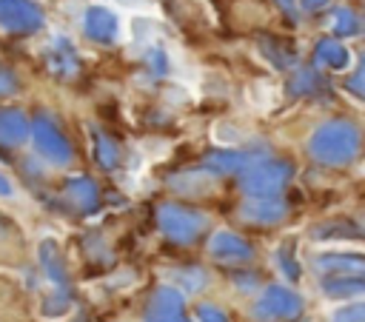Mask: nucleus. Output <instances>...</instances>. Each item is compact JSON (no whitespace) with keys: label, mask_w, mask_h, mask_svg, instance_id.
<instances>
[{"label":"nucleus","mask_w":365,"mask_h":322,"mask_svg":"<svg viewBox=\"0 0 365 322\" xmlns=\"http://www.w3.org/2000/svg\"><path fill=\"white\" fill-rule=\"evenodd\" d=\"M331 0H299V9L302 11H319V9H325Z\"/></svg>","instance_id":"c85d7f7f"},{"label":"nucleus","mask_w":365,"mask_h":322,"mask_svg":"<svg viewBox=\"0 0 365 322\" xmlns=\"http://www.w3.org/2000/svg\"><path fill=\"white\" fill-rule=\"evenodd\" d=\"M66 197H68L71 205L80 208V211H94V208L100 205V191H97V185H94L88 177H74V180H68Z\"/></svg>","instance_id":"2eb2a0df"},{"label":"nucleus","mask_w":365,"mask_h":322,"mask_svg":"<svg viewBox=\"0 0 365 322\" xmlns=\"http://www.w3.org/2000/svg\"><path fill=\"white\" fill-rule=\"evenodd\" d=\"M362 148V134L348 120H331L311 134L308 151L322 165H348Z\"/></svg>","instance_id":"f257e3e1"},{"label":"nucleus","mask_w":365,"mask_h":322,"mask_svg":"<svg viewBox=\"0 0 365 322\" xmlns=\"http://www.w3.org/2000/svg\"><path fill=\"white\" fill-rule=\"evenodd\" d=\"M14 88H17L14 74H11L9 68H3V66H0V94H11Z\"/></svg>","instance_id":"a878e982"},{"label":"nucleus","mask_w":365,"mask_h":322,"mask_svg":"<svg viewBox=\"0 0 365 322\" xmlns=\"http://www.w3.org/2000/svg\"><path fill=\"white\" fill-rule=\"evenodd\" d=\"M37 254H40V265H43L46 276L51 279V285L57 288V294H66V265H63V256H60L57 242L43 239Z\"/></svg>","instance_id":"4468645a"},{"label":"nucleus","mask_w":365,"mask_h":322,"mask_svg":"<svg viewBox=\"0 0 365 322\" xmlns=\"http://www.w3.org/2000/svg\"><path fill=\"white\" fill-rule=\"evenodd\" d=\"M334 322H365V302L339 308V311L334 313Z\"/></svg>","instance_id":"5701e85b"},{"label":"nucleus","mask_w":365,"mask_h":322,"mask_svg":"<svg viewBox=\"0 0 365 322\" xmlns=\"http://www.w3.org/2000/svg\"><path fill=\"white\" fill-rule=\"evenodd\" d=\"M157 222H160V231L180 242V245H188L194 242L202 228H205V217L194 208H185V205H177V202H165L157 208Z\"/></svg>","instance_id":"7ed1b4c3"},{"label":"nucleus","mask_w":365,"mask_h":322,"mask_svg":"<svg viewBox=\"0 0 365 322\" xmlns=\"http://www.w3.org/2000/svg\"><path fill=\"white\" fill-rule=\"evenodd\" d=\"M322 288L334 296H345V294H356L365 291V279H325Z\"/></svg>","instance_id":"4be33fe9"},{"label":"nucleus","mask_w":365,"mask_h":322,"mask_svg":"<svg viewBox=\"0 0 365 322\" xmlns=\"http://www.w3.org/2000/svg\"><path fill=\"white\" fill-rule=\"evenodd\" d=\"M345 88L354 94V97H359V100H365V60H362V66L345 80Z\"/></svg>","instance_id":"b1692460"},{"label":"nucleus","mask_w":365,"mask_h":322,"mask_svg":"<svg viewBox=\"0 0 365 322\" xmlns=\"http://www.w3.org/2000/svg\"><path fill=\"white\" fill-rule=\"evenodd\" d=\"M299 308H302V302H299V296H297L294 291H288V288H282V285H268V288L262 291V296L257 299L254 313H257L259 319L274 322V319H291V316H297Z\"/></svg>","instance_id":"423d86ee"},{"label":"nucleus","mask_w":365,"mask_h":322,"mask_svg":"<svg viewBox=\"0 0 365 322\" xmlns=\"http://www.w3.org/2000/svg\"><path fill=\"white\" fill-rule=\"evenodd\" d=\"M285 211H288L285 202L282 199H274V197H251L240 208L242 219L257 222V225H274V222H279L285 217Z\"/></svg>","instance_id":"9b49d317"},{"label":"nucleus","mask_w":365,"mask_h":322,"mask_svg":"<svg viewBox=\"0 0 365 322\" xmlns=\"http://www.w3.org/2000/svg\"><path fill=\"white\" fill-rule=\"evenodd\" d=\"M83 28L94 43H103V46L114 43L117 34H120V23H117L114 11L106 9V6H91L83 17Z\"/></svg>","instance_id":"9d476101"},{"label":"nucleus","mask_w":365,"mask_h":322,"mask_svg":"<svg viewBox=\"0 0 365 322\" xmlns=\"http://www.w3.org/2000/svg\"><path fill=\"white\" fill-rule=\"evenodd\" d=\"M197 316H200V322H228V319L222 316V311H217L214 305H200Z\"/></svg>","instance_id":"393cba45"},{"label":"nucleus","mask_w":365,"mask_h":322,"mask_svg":"<svg viewBox=\"0 0 365 322\" xmlns=\"http://www.w3.org/2000/svg\"><path fill=\"white\" fill-rule=\"evenodd\" d=\"M317 85H319V74L311 71V68H302V71H297V74L291 77L288 91H291V94H308V91H314Z\"/></svg>","instance_id":"412c9836"},{"label":"nucleus","mask_w":365,"mask_h":322,"mask_svg":"<svg viewBox=\"0 0 365 322\" xmlns=\"http://www.w3.org/2000/svg\"><path fill=\"white\" fill-rule=\"evenodd\" d=\"M46 63H48L51 74H57V77H63V80L74 77V74H77V68H80V60H77V54H74L71 43H68V40H63V37H54V40H51V46L46 48Z\"/></svg>","instance_id":"f8f14e48"},{"label":"nucleus","mask_w":365,"mask_h":322,"mask_svg":"<svg viewBox=\"0 0 365 322\" xmlns=\"http://www.w3.org/2000/svg\"><path fill=\"white\" fill-rule=\"evenodd\" d=\"M291 165L285 160H262L245 168L240 185L245 194L251 197H274L285 188V182L291 180Z\"/></svg>","instance_id":"f03ea898"},{"label":"nucleus","mask_w":365,"mask_h":322,"mask_svg":"<svg viewBox=\"0 0 365 322\" xmlns=\"http://www.w3.org/2000/svg\"><path fill=\"white\" fill-rule=\"evenodd\" d=\"M43 11L31 0H0V28L11 34H29L43 28Z\"/></svg>","instance_id":"39448f33"},{"label":"nucleus","mask_w":365,"mask_h":322,"mask_svg":"<svg viewBox=\"0 0 365 322\" xmlns=\"http://www.w3.org/2000/svg\"><path fill=\"white\" fill-rule=\"evenodd\" d=\"M145 322H191L185 316L182 294L174 288H157L145 308Z\"/></svg>","instance_id":"6e6552de"},{"label":"nucleus","mask_w":365,"mask_h":322,"mask_svg":"<svg viewBox=\"0 0 365 322\" xmlns=\"http://www.w3.org/2000/svg\"><path fill=\"white\" fill-rule=\"evenodd\" d=\"M29 134H31V123L23 111L17 108L0 111V142L3 145H20Z\"/></svg>","instance_id":"ddd939ff"},{"label":"nucleus","mask_w":365,"mask_h":322,"mask_svg":"<svg viewBox=\"0 0 365 322\" xmlns=\"http://www.w3.org/2000/svg\"><path fill=\"white\" fill-rule=\"evenodd\" d=\"M348 60H351V57H348V48H345L339 40L325 37V40L317 43V63H319V66H325V68H345Z\"/></svg>","instance_id":"a211bd4d"},{"label":"nucleus","mask_w":365,"mask_h":322,"mask_svg":"<svg viewBox=\"0 0 365 322\" xmlns=\"http://www.w3.org/2000/svg\"><path fill=\"white\" fill-rule=\"evenodd\" d=\"M279 3H282L285 9H291V6H294V0H279Z\"/></svg>","instance_id":"c756f323"},{"label":"nucleus","mask_w":365,"mask_h":322,"mask_svg":"<svg viewBox=\"0 0 365 322\" xmlns=\"http://www.w3.org/2000/svg\"><path fill=\"white\" fill-rule=\"evenodd\" d=\"M279 262H282V268H285V274H288L291 279H297V276H299V265H294V262H291L288 248H282V251H279Z\"/></svg>","instance_id":"bb28decb"},{"label":"nucleus","mask_w":365,"mask_h":322,"mask_svg":"<svg viewBox=\"0 0 365 322\" xmlns=\"http://www.w3.org/2000/svg\"><path fill=\"white\" fill-rule=\"evenodd\" d=\"M74 322H83V319H74Z\"/></svg>","instance_id":"7c9ffc66"},{"label":"nucleus","mask_w":365,"mask_h":322,"mask_svg":"<svg viewBox=\"0 0 365 322\" xmlns=\"http://www.w3.org/2000/svg\"><path fill=\"white\" fill-rule=\"evenodd\" d=\"M314 268L325 279H365L362 254H322L314 259Z\"/></svg>","instance_id":"0eeeda50"},{"label":"nucleus","mask_w":365,"mask_h":322,"mask_svg":"<svg viewBox=\"0 0 365 322\" xmlns=\"http://www.w3.org/2000/svg\"><path fill=\"white\" fill-rule=\"evenodd\" d=\"M31 140H34V148H37V154L43 160H48L54 165H66L71 160V145H68V140L63 137V131L57 128V123L48 114H37L34 117Z\"/></svg>","instance_id":"20e7f679"},{"label":"nucleus","mask_w":365,"mask_h":322,"mask_svg":"<svg viewBox=\"0 0 365 322\" xmlns=\"http://www.w3.org/2000/svg\"><path fill=\"white\" fill-rule=\"evenodd\" d=\"M208 251L217 262H225V265H240V262H248L254 256L251 245L231 231H217L208 242Z\"/></svg>","instance_id":"1a4fd4ad"},{"label":"nucleus","mask_w":365,"mask_h":322,"mask_svg":"<svg viewBox=\"0 0 365 322\" xmlns=\"http://www.w3.org/2000/svg\"><path fill=\"white\" fill-rule=\"evenodd\" d=\"M334 31L342 34V37H351L359 31V17L351 11V9H336L334 11Z\"/></svg>","instance_id":"aec40b11"},{"label":"nucleus","mask_w":365,"mask_h":322,"mask_svg":"<svg viewBox=\"0 0 365 322\" xmlns=\"http://www.w3.org/2000/svg\"><path fill=\"white\" fill-rule=\"evenodd\" d=\"M259 48H262V54H265L277 68H288V66L297 63L294 46L285 43V40H279V37H259Z\"/></svg>","instance_id":"f3484780"},{"label":"nucleus","mask_w":365,"mask_h":322,"mask_svg":"<svg viewBox=\"0 0 365 322\" xmlns=\"http://www.w3.org/2000/svg\"><path fill=\"white\" fill-rule=\"evenodd\" d=\"M94 154H97V162L103 165V168H114L117 162H120V151H117V145H114V140L111 137H106V134H94Z\"/></svg>","instance_id":"6ab92c4d"},{"label":"nucleus","mask_w":365,"mask_h":322,"mask_svg":"<svg viewBox=\"0 0 365 322\" xmlns=\"http://www.w3.org/2000/svg\"><path fill=\"white\" fill-rule=\"evenodd\" d=\"M205 165L211 171H217V174H234V171H242V168H248L254 162L242 151H214V154L205 157Z\"/></svg>","instance_id":"dca6fc26"},{"label":"nucleus","mask_w":365,"mask_h":322,"mask_svg":"<svg viewBox=\"0 0 365 322\" xmlns=\"http://www.w3.org/2000/svg\"><path fill=\"white\" fill-rule=\"evenodd\" d=\"M0 197H14V182L3 168H0Z\"/></svg>","instance_id":"cd10ccee"}]
</instances>
